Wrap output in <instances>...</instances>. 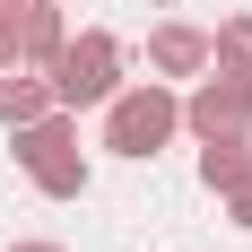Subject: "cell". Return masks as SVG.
<instances>
[{
    "label": "cell",
    "mask_w": 252,
    "mask_h": 252,
    "mask_svg": "<svg viewBox=\"0 0 252 252\" xmlns=\"http://www.w3.org/2000/svg\"><path fill=\"white\" fill-rule=\"evenodd\" d=\"M209 61H252V9L218 18V35H209Z\"/></svg>",
    "instance_id": "obj_9"
},
{
    "label": "cell",
    "mask_w": 252,
    "mask_h": 252,
    "mask_svg": "<svg viewBox=\"0 0 252 252\" xmlns=\"http://www.w3.org/2000/svg\"><path fill=\"white\" fill-rule=\"evenodd\" d=\"M148 70H157V78H200V70H209V35H200L191 18H157V26H148Z\"/></svg>",
    "instance_id": "obj_5"
},
{
    "label": "cell",
    "mask_w": 252,
    "mask_h": 252,
    "mask_svg": "<svg viewBox=\"0 0 252 252\" xmlns=\"http://www.w3.org/2000/svg\"><path fill=\"white\" fill-rule=\"evenodd\" d=\"M191 139H252V61H209L183 96Z\"/></svg>",
    "instance_id": "obj_4"
},
{
    "label": "cell",
    "mask_w": 252,
    "mask_h": 252,
    "mask_svg": "<svg viewBox=\"0 0 252 252\" xmlns=\"http://www.w3.org/2000/svg\"><path fill=\"white\" fill-rule=\"evenodd\" d=\"M96 113H104V148L130 157V165H148V157L183 130V87L174 78H122Z\"/></svg>",
    "instance_id": "obj_1"
},
{
    "label": "cell",
    "mask_w": 252,
    "mask_h": 252,
    "mask_svg": "<svg viewBox=\"0 0 252 252\" xmlns=\"http://www.w3.org/2000/svg\"><path fill=\"white\" fill-rule=\"evenodd\" d=\"M244 174H252V139H200V191L226 200Z\"/></svg>",
    "instance_id": "obj_8"
},
{
    "label": "cell",
    "mask_w": 252,
    "mask_h": 252,
    "mask_svg": "<svg viewBox=\"0 0 252 252\" xmlns=\"http://www.w3.org/2000/svg\"><path fill=\"white\" fill-rule=\"evenodd\" d=\"M35 113H52V78L44 70H0V130L35 122Z\"/></svg>",
    "instance_id": "obj_7"
},
{
    "label": "cell",
    "mask_w": 252,
    "mask_h": 252,
    "mask_svg": "<svg viewBox=\"0 0 252 252\" xmlns=\"http://www.w3.org/2000/svg\"><path fill=\"white\" fill-rule=\"evenodd\" d=\"M9 148H18V174L44 191V200H78L87 183H96V165H87V148H78V113L70 104H52V113H35V122L9 130Z\"/></svg>",
    "instance_id": "obj_2"
},
{
    "label": "cell",
    "mask_w": 252,
    "mask_h": 252,
    "mask_svg": "<svg viewBox=\"0 0 252 252\" xmlns=\"http://www.w3.org/2000/svg\"><path fill=\"white\" fill-rule=\"evenodd\" d=\"M9 252H61V244H44V235H26V244H9Z\"/></svg>",
    "instance_id": "obj_11"
},
{
    "label": "cell",
    "mask_w": 252,
    "mask_h": 252,
    "mask_svg": "<svg viewBox=\"0 0 252 252\" xmlns=\"http://www.w3.org/2000/svg\"><path fill=\"white\" fill-rule=\"evenodd\" d=\"M122 61H130V52H122V35L78 26L70 44L52 52V70H44V78H52V104H70V113H78V104H104L113 87H122Z\"/></svg>",
    "instance_id": "obj_3"
},
{
    "label": "cell",
    "mask_w": 252,
    "mask_h": 252,
    "mask_svg": "<svg viewBox=\"0 0 252 252\" xmlns=\"http://www.w3.org/2000/svg\"><path fill=\"white\" fill-rule=\"evenodd\" d=\"M226 218H235V226L252 235V174H244V183H235V191H226Z\"/></svg>",
    "instance_id": "obj_10"
},
{
    "label": "cell",
    "mask_w": 252,
    "mask_h": 252,
    "mask_svg": "<svg viewBox=\"0 0 252 252\" xmlns=\"http://www.w3.org/2000/svg\"><path fill=\"white\" fill-rule=\"evenodd\" d=\"M139 9H183V0H139Z\"/></svg>",
    "instance_id": "obj_12"
},
{
    "label": "cell",
    "mask_w": 252,
    "mask_h": 252,
    "mask_svg": "<svg viewBox=\"0 0 252 252\" xmlns=\"http://www.w3.org/2000/svg\"><path fill=\"white\" fill-rule=\"evenodd\" d=\"M61 44H70V0H26L18 9V70H52Z\"/></svg>",
    "instance_id": "obj_6"
}]
</instances>
